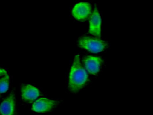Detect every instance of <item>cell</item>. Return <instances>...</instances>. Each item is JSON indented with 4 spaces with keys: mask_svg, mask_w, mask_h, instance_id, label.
<instances>
[{
    "mask_svg": "<svg viewBox=\"0 0 153 115\" xmlns=\"http://www.w3.org/2000/svg\"><path fill=\"white\" fill-rule=\"evenodd\" d=\"M88 72L82 64L79 54L74 57L68 76V88L71 93H76L86 87L90 83Z\"/></svg>",
    "mask_w": 153,
    "mask_h": 115,
    "instance_id": "cell-1",
    "label": "cell"
},
{
    "mask_svg": "<svg viewBox=\"0 0 153 115\" xmlns=\"http://www.w3.org/2000/svg\"><path fill=\"white\" fill-rule=\"evenodd\" d=\"M77 45L81 48L94 53L104 52L109 47L108 41L89 36H82L79 38Z\"/></svg>",
    "mask_w": 153,
    "mask_h": 115,
    "instance_id": "cell-2",
    "label": "cell"
},
{
    "mask_svg": "<svg viewBox=\"0 0 153 115\" xmlns=\"http://www.w3.org/2000/svg\"><path fill=\"white\" fill-rule=\"evenodd\" d=\"M82 61L86 70L93 75H97L100 74L105 64L102 58L90 55L84 56Z\"/></svg>",
    "mask_w": 153,
    "mask_h": 115,
    "instance_id": "cell-3",
    "label": "cell"
},
{
    "mask_svg": "<svg viewBox=\"0 0 153 115\" xmlns=\"http://www.w3.org/2000/svg\"><path fill=\"white\" fill-rule=\"evenodd\" d=\"M92 13L91 4L88 2H80L74 6L72 14L74 19L78 21H86L90 19Z\"/></svg>",
    "mask_w": 153,
    "mask_h": 115,
    "instance_id": "cell-4",
    "label": "cell"
},
{
    "mask_svg": "<svg viewBox=\"0 0 153 115\" xmlns=\"http://www.w3.org/2000/svg\"><path fill=\"white\" fill-rule=\"evenodd\" d=\"M60 101L47 98H40L33 103L32 107L37 113H45L52 111L60 104Z\"/></svg>",
    "mask_w": 153,
    "mask_h": 115,
    "instance_id": "cell-5",
    "label": "cell"
},
{
    "mask_svg": "<svg viewBox=\"0 0 153 115\" xmlns=\"http://www.w3.org/2000/svg\"><path fill=\"white\" fill-rule=\"evenodd\" d=\"M89 19L90 25L89 33L95 37L100 38L101 37L102 19L96 5Z\"/></svg>",
    "mask_w": 153,
    "mask_h": 115,
    "instance_id": "cell-6",
    "label": "cell"
},
{
    "mask_svg": "<svg viewBox=\"0 0 153 115\" xmlns=\"http://www.w3.org/2000/svg\"><path fill=\"white\" fill-rule=\"evenodd\" d=\"M0 115H17V105L14 92H11L0 104Z\"/></svg>",
    "mask_w": 153,
    "mask_h": 115,
    "instance_id": "cell-7",
    "label": "cell"
},
{
    "mask_svg": "<svg viewBox=\"0 0 153 115\" xmlns=\"http://www.w3.org/2000/svg\"><path fill=\"white\" fill-rule=\"evenodd\" d=\"M21 95L24 101L31 102L38 99L41 93L35 86L31 84H24L21 86Z\"/></svg>",
    "mask_w": 153,
    "mask_h": 115,
    "instance_id": "cell-8",
    "label": "cell"
},
{
    "mask_svg": "<svg viewBox=\"0 0 153 115\" xmlns=\"http://www.w3.org/2000/svg\"><path fill=\"white\" fill-rule=\"evenodd\" d=\"M10 85V76L6 74L0 79V94H3L8 91Z\"/></svg>",
    "mask_w": 153,
    "mask_h": 115,
    "instance_id": "cell-9",
    "label": "cell"
},
{
    "mask_svg": "<svg viewBox=\"0 0 153 115\" xmlns=\"http://www.w3.org/2000/svg\"><path fill=\"white\" fill-rule=\"evenodd\" d=\"M7 74V71L4 69L0 68V76H3Z\"/></svg>",
    "mask_w": 153,
    "mask_h": 115,
    "instance_id": "cell-10",
    "label": "cell"
}]
</instances>
